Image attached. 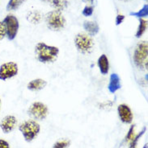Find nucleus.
<instances>
[{
    "label": "nucleus",
    "instance_id": "obj_12",
    "mask_svg": "<svg viewBox=\"0 0 148 148\" xmlns=\"http://www.w3.org/2000/svg\"><path fill=\"white\" fill-rule=\"evenodd\" d=\"M46 85H47V82L43 79L38 78V79L31 81L27 85V88L31 91L36 92V91H40L41 89H43Z\"/></svg>",
    "mask_w": 148,
    "mask_h": 148
},
{
    "label": "nucleus",
    "instance_id": "obj_1",
    "mask_svg": "<svg viewBox=\"0 0 148 148\" xmlns=\"http://www.w3.org/2000/svg\"><path fill=\"white\" fill-rule=\"evenodd\" d=\"M35 54L39 62L43 64L53 63L58 59L59 48L46 45L44 42H39L35 47Z\"/></svg>",
    "mask_w": 148,
    "mask_h": 148
},
{
    "label": "nucleus",
    "instance_id": "obj_29",
    "mask_svg": "<svg viewBox=\"0 0 148 148\" xmlns=\"http://www.w3.org/2000/svg\"><path fill=\"white\" fill-rule=\"evenodd\" d=\"M0 108H1V98H0Z\"/></svg>",
    "mask_w": 148,
    "mask_h": 148
},
{
    "label": "nucleus",
    "instance_id": "obj_17",
    "mask_svg": "<svg viewBox=\"0 0 148 148\" xmlns=\"http://www.w3.org/2000/svg\"><path fill=\"white\" fill-rule=\"evenodd\" d=\"M147 20L142 18H139V25H138L137 32H136V34H135V36L137 38H140L146 32V31L147 29Z\"/></svg>",
    "mask_w": 148,
    "mask_h": 148
},
{
    "label": "nucleus",
    "instance_id": "obj_2",
    "mask_svg": "<svg viewBox=\"0 0 148 148\" xmlns=\"http://www.w3.org/2000/svg\"><path fill=\"white\" fill-rule=\"evenodd\" d=\"M133 63L138 69H147L148 44L147 41H142L136 46L133 52Z\"/></svg>",
    "mask_w": 148,
    "mask_h": 148
},
{
    "label": "nucleus",
    "instance_id": "obj_6",
    "mask_svg": "<svg viewBox=\"0 0 148 148\" xmlns=\"http://www.w3.org/2000/svg\"><path fill=\"white\" fill-rule=\"evenodd\" d=\"M5 30L6 36L9 40H13L18 34L19 23L18 18L13 15H8L3 21Z\"/></svg>",
    "mask_w": 148,
    "mask_h": 148
},
{
    "label": "nucleus",
    "instance_id": "obj_13",
    "mask_svg": "<svg viewBox=\"0 0 148 148\" xmlns=\"http://www.w3.org/2000/svg\"><path fill=\"white\" fill-rule=\"evenodd\" d=\"M97 64H98L101 74H103V75L108 74V71H109V62H108L107 56L104 54L100 56L98 59V61H97Z\"/></svg>",
    "mask_w": 148,
    "mask_h": 148
},
{
    "label": "nucleus",
    "instance_id": "obj_5",
    "mask_svg": "<svg viewBox=\"0 0 148 148\" xmlns=\"http://www.w3.org/2000/svg\"><path fill=\"white\" fill-rule=\"evenodd\" d=\"M74 45L79 52L87 55L92 52L94 41L88 34L79 33L74 37Z\"/></svg>",
    "mask_w": 148,
    "mask_h": 148
},
{
    "label": "nucleus",
    "instance_id": "obj_25",
    "mask_svg": "<svg viewBox=\"0 0 148 148\" xmlns=\"http://www.w3.org/2000/svg\"><path fill=\"white\" fill-rule=\"evenodd\" d=\"M125 19V16L123 15H117V18H116V25H120Z\"/></svg>",
    "mask_w": 148,
    "mask_h": 148
},
{
    "label": "nucleus",
    "instance_id": "obj_3",
    "mask_svg": "<svg viewBox=\"0 0 148 148\" xmlns=\"http://www.w3.org/2000/svg\"><path fill=\"white\" fill-rule=\"evenodd\" d=\"M45 23L49 28L54 32H58L66 26V19L59 11H49L45 15Z\"/></svg>",
    "mask_w": 148,
    "mask_h": 148
},
{
    "label": "nucleus",
    "instance_id": "obj_20",
    "mask_svg": "<svg viewBox=\"0 0 148 148\" xmlns=\"http://www.w3.org/2000/svg\"><path fill=\"white\" fill-rule=\"evenodd\" d=\"M147 130V128L146 127H144L143 128V130L141 131L140 133L138 134L137 135H135L134 136V138H133V140L131 141L130 143V147L129 148H137V145H138V140L140 139V138L142 137V135L144 134V132Z\"/></svg>",
    "mask_w": 148,
    "mask_h": 148
},
{
    "label": "nucleus",
    "instance_id": "obj_15",
    "mask_svg": "<svg viewBox=\"0 0 148 148\" xmlns=\"http://www.w3.org/2000/svg\"><path fill=\"white\" fill-rule=\"evenodd\" d=\"M42 19V15L39 11H31L27 15V20L33 24L40 23Z\"/></svg>",
    "mask_w": 148,
    "mask_h": 148
},
{
    "label": "nucleus",
    "instance_id": "obj_8",
    "mask_svg": "<svg viewBox=\"0 0 148 148\" xmlns=\"http://www.w3.org/2000/svg\"><path fill=\"white\" fill-rule=\"evenodd\" d=\"M18 64L15 62L9 61L3 63L0 66V80L7 81L15 77L18 74Z\"/></svg>",
    "mask_w": 148,
    "mask_h": 148
},
{
    "label": "nucleus",
    "instance_id": "obj_30",
    "mask_svg": "<svg viewBox=\"0 0 148 148\" xmlns=\"http://www.w3.org/2000/svg\"><path fill=\"white\" fill-rule=\"evenodd\" d=\"M143 148H147V146L146 145V146H145V147H143Z\"/></svg>",
    "mask_w": 148,
    "mask_h": 148
},
{
    "label": "nucleus",
    "instance_id": "obj_26",
    "mask_svg": "<svg viewBox=\"0 0 148 148\" xmlns=\"http://www.w3.org/2000/svg\"><path fill=\"white\" fill-rule=\"evenodd\" d=\"M0 148H10V146L7 141L0 139Z\"/></svg>",
    "mask_w": 148,
    "mask_h": 148
},
{
    "label": "nucleus",
    "instance_id": "obj_18",
    "mask_svg": "<svg viewBox=\"0 0 148 148\" xmlns=\"http://www.w3.org/2000/svg\"><path fill=\"white\" fill-rule=\"evenodd\" d=\"M25 0H9L7 5L8 11H15L17 10L24 2Z\"/></svg>",
    "mask_w": 148,
    "mask_h": 148
},
{
    "label": "nucleus",
    "instance_id": "obj_7",
    "mask_svg": "<svg viewBox=\"0 0 148 148\" xmlns=\"http://www.w3.org/2000/svg\"><path fill=\"white\" fill-rule=\"evenodd\" d=\"M28 114L34 119L43 120L49 114L48 107L42 102L36 101L30 106L28 110Z\"/></svg>",
    "mask_w": 148,
    "mask_h": 148
},
{
    "label": "nucleus",
    "instance_id": "obj_10",
    "mask_svg": "<svg viewBox=\"0 0 148 148\" xmlns=\"http://www.w3.org/2000/svg\"><path fill=\"white\" fill-rule=\"evenodd\" d=\"M117 112H118L119 118L123 123L129 124L133 121V113L131 111V109L127 106L126 104H121L117 107Z\"/></svg>",
    "mask_w": 148,
    "mask_h": 148
},
{
    "label": "nucleus",
    "instance_id": "obj_9",
    "mask_svg": "<svg viewBox=\"0 0 148 148\" xmlns=\"http://www.w3.org/2000/svg\"><path fill=\"white\" fill-rule=\"evenodd\" d=\"M17 124L16 118L13 115H7L0 122V128L4 134H9L13 131Z\"/></svg>",
    "mask_w": 148,
    "mask_h": 148
},
{
    "label": "nucleus",
    "instance_id": "obj_14",
    "mask_svg": "<svg viewBox=\"0 0 148 148\" xmlns=\"http://www.w3.org/2000/svg\"><path fill=\"white\" fill-rule=\"evenodd\" d=\"M83 28L85 29V31L88 33L90 36H96L100 31L99 25L96 22H93V21H85L83 23Z\"/></svg>",
    "mask_w": 148,
    "mask_h": 148
},
{
    "label": "nucleus",
    "instance_id": "obj_27",
    "mask_svg": "<svg viewBox=\"0 0 148 148\" xmlns=\"http://www.w3.org/2000/svg\"><path fill=\"white\" fill-rule=\"evenodd\" d=\"M83 2H88V3H90L91 4H92L94 3V0H83Z\"/></svg>",
    "mask_w": 148,
    "mask_h": 148
},
{
    "label": "nucleus",
    "instance_id": "obj_19",
    "mask_svg": "<svg viewBox=\"0 0 148 148\" xmlns=\"http://www.w3.org/2000/svg\"><path fill=\"white\" fill-rule=\"evenodd\" d=\"M130 15L135 16V17H137L138 18H142L143 17H147L148 15V5L147 4H145L144 6L142 7V8L138 11H136V12H130Z\"/></svg>",
    "mask_w": 148,
    "mask_h": 148
},
{
    "label": "nucleus",
    "instance_id": "obj_24",
    "mask_svg": "<svg viewBox=\"0 0 148 148\" xmlns=\"http://www.w3.org/2000/svg\"><path fill=\"white\" fill-rule=\"evenodd\" d=\"M6 37V30H5V27H4L3 23L2 21H0V41L3 40Z\"/></svg>",
    "mask_w": 148,
    "mask_h": 148
},
{
    "label": "nucleus",
    "instance_id": "obj_21",
    "mask_svg": "<svg viewBox=\"0 0 148 148\" xmlns=\"http://www.w3.org/2000/svg\"><path fill=\"white\" fill-rule=\"evenodd\" d=\"M70 144V142L68 139H63L55 143L53 146V148H68Z\"/></svg>",
    "mask_w": 148,
    "mask_h": 148
},
{
    "label": "nucleus",
    "instance_id": "obj_11",
    "mask_svg": "<svg viewBox=\"0 0 148 148\" xmlns=\"http://www.w3.org/2000/svg\"><path fill=\"white\" fill-rule=\"evenodd\" d=\"M108 89L111 93H114L118 89H121V81H120L119 76L117 73L111 74Z\"/></svg>",
    "mask_w": 148,
    "mask_h": 148
},
{
    "label": "nucleus",
    "instance_id": "obj_28",
    "mask_svg": "<svg viewBox=\"0 0 148 148\" xmlns=\"http://www.w3.org/2000/svg\"><path fill=\"white\" fill-rule=\"evenodd\" d=\"M41 1L44 2V3H49V1H50V0H41Z\"/></svg>",
    "mask_w": 148,
    "mask_h": 148
},
{
    "label": "nucleus",
    "instance_id": "obj_23",
    "mask_svg": "<svg viewBox=\"0 0 148 148\" xmlns=\"http://www.w3.org/2000/svg\"><path fill=\"white\" fill-rule=\"evenodd\" d=\"M93 10H94V8L92 6H86L82 11V14L86 17H89V16L92 15Z\"/></svg>",
    "mask_w": 148,
    "mask_h": 148
},
{
    "label": "nucleus",
    "instance_id": "obj_22",
    "mask_svg": "<svg viewBox=\"0 0 148 148\" xmlns=\"http://www.w3.org/2000/svg\"><path fill=\"white\" fill-rule=\"evenodd\" d=\"M134 128H135V126H134V125L130 126V130H129V131H128V133H127V134H126V143H130L131 141L133 140V138H134V136L136 135V134H135V132H134Z\"/></svg>",
    "mask_w": 148,
    "mask_h": 148
},
{
    "label": "nucleus",
    "instance_id": "obj_4",
    "mask_svg": "<svg viewBox=\"0 0 148 148\" xmlns=\"http://www.w3.org/2000/svg\"><path fill=\"white\" fill-rule=\"evenodd\" d=\"M19 131L27 142H32L40 132V125L34 120H27L19 126Z\"/></svg>",
    "mask_w": 148,
    "mask_h": 148
},
{
    "label": "nucleus",
    "instance_id": "obj_16",
    "mask_svg": "<svg viewBox=\"0 0 148 148\" xmlns=\"http://www.w3.org/2000/svg\"><path fill=\"white\" fill-rule=\"evenodd\" d=\"M50 5L57 11H64L68 7L67 0H50Z\"/></svg>",
    "mask_w": 148,
    "mask_h": 148
}]
</instances>
